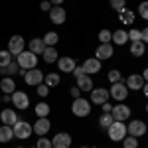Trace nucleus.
Masks as SVG:
<instances>
[{"label":"nucleus","instance_id":"52","mask_svg":"<svg viewBox=\"0 0 148 148\" xmlns=\"http://www.w3.org/2000/svg\"><path fill=\"white\" fill-rule=\"evenodd\" d=\"M81 148H89V146H81Z\"/></svg>","mask_w":148,"mask_h":148},{"label":"nucleus","instance_id":"12","mask_svg":"<svg viewBox=\"0 0 148 148\" xmlns=\"http://www.w3.org/2000/svg\"><path fill=\"white\" fill-rule=\"evenodd\" d=\"M49 20L53 24H63L65 20H67V12H65V8L63 6H51V10H49Z\"/></svg>","mask_w":148,"mask_h":148},{"label":"nucleus","instance_id":"16","mask_svg":"<svg viewBox=\"0 0 148 148\" xmlns=\"http://www.w3.org/2000/svg\"><path fill=\"white\" fill-rule=\"evenodd\" d=\"M125 85L128 87V89H132V91H138V89H142L144 79H142V75H140V73H132V75H128V77H126Z\"/></svg>","mask_w":148,"mask_h":148},{"label":"nucleus","instance_id":"23","mask_svg":"<svg viewBox=\"0 0 148 148\" xmlns=\"http://www.w3.org/2000/svg\"><path fill=\"white\" fill-rule=\"evenodd\" d=\"M126 42H128V32L126 30H116V32H113V44L125 46Z\"/></svg>","mask_w":148,"mask_h":148},{"label":"nucleus","instance_id":"22","mask_svg":"<svg viewBox=\"0 0 148 148\" xmlns=\"http://www.w3.org/2000/svg\"><path fill=\"white\" fill-rule=\"evenodd\" d=\"M42 59H44L46 63H56L57 59H59V53H57L56 47H46L44 53H42Z\"/></svg>","mask_w":148,"mask_h":148},{"label":"nucleus","instance_id":"32","mask_svg":"<svg viewBox=\"0 0 148 148\" xmlns=\"http://www.w3.org/2000/svg\"><path fill=\"white\" fill-rule=\"evenodd\" d=\"M113 123H114V119H113V114H111V113H103L101 119H99V125H101V128H109Z\"/></svg>","mask_w":148,"mask_h":148},{"label":"nucleus","instance_id":"30","mask_svg":"<svg viewBox=\"0 0 148 148\" xmlns=\"http://www.w3.org/2000/svg\"><path fill=\"white\" fill-rule=\"evenodd\" d=\"M12 53L8 51V49H0V69L2 67H6V65H10L12 63Z\"/></svg>","mask_w":148,"mask_h":148},{"label":"nucleus","instance_id":"36","mask_svg":"<svg viewBox=\"0 0 148 148\" xmlns=\"http://www.w3.org/2000/svg\"><path fill=\"white\" fill-rule=\"evenodd\" d=\"M107 77H109V81H111V83H119V81L123 79V75H121V71H119V69H111Z\"/></svg>","mask_w":148,"mask_h":148},{"label":"nucleus","instance_id":"1","mask_svg":"<svg viewBox=\"0 0 148 148\" xmlns=\"http://www.w3.org/2000/svg\"><path fill=\"white\" fill-rule=\"evenodd\" d=\"M16 63H18L22 69H34L36 65H38V56L32 53L30 49H28V51L24 49L22 53H18V56H16Z\"/></svg>","mask_w":148,"mask_h":148},{"label":"nucleus","instance_id":"13","mask_svg":"<svg viewBox=\"0 0 148 148\" xmlns=\"http://www.w3.org/2000/svg\"><path fill=\"white\" fill-rule=\"evenodd\" d=\"M109 97H111V93L107 89H103V87H99V89H93L91 91V99L89 101L95 103V105H103V103L109 101Z\"/></svg>","mask_w":148,"mask_h":148},{"label":"nucleus","instance_id":"3","mask_svg":"<svg viewBox=\"0 0 148 148\" xmlns=\"http://www.w3.org/2000/svg\"><path fill=\"white\" fill-rule=\"evenodd\" d=\"M71 113L75 114V116H87V114L91 113V101H87V99H73V105H71Z\"/></svg>","mask_w":148,"mask_h":148},{"label":"nucleus","instance_id":"28","mask_svg":"<svg viewBox=\"0 0 148 148\" xmlns=\"http://www.w3.org/2000/svg\"><path fill=\"white\" fill-rule=\"evenodd\" d=\"M20 69V65L16 63V59H12L10 65H6V67L0 69V75H6V77H10V75H16V71Z\"/></svg>","mask_w":148,"mask_h":148},{"label":"nucleus","instance_id":"41","mask_svg":"<svg viewBox=\"0 0 148 148\" xmlns=\"http://www.w3.org/2000/svg\"><path fill=\"white\" fill-rule=\"evenodd\" d=\"M47 93H49V87H47L46 83H40V85H38V95L44 99V97H47Z\"/></svg>","mask_w":148,"mask_h":148},{"label":"nucleus","instance_id":"42","mask_svg":"<svg viewBox=\"0 0 148 148\" xmlns=\"http://www.w3.org/2000/svg\"><path fill=\"white\" fill-rule=\"evenodd\" d=\"M36 148H53V146H51V140H47V138H40L38 144H36Z\"/></svg>","mask_w":148,"mask_h":148},{"label":"nucleus","instance_id":"15","mask_svg":"<svg viewBox=\"0 0 148 148\" xmlns=\"http://www.w3.org/2000/svg\"><path fill=\"white\" fill-rule=\"evenodd\" d=\"M83 69H85L87 75H95V73H99V71H101V59H97V57H89V59H85Z\"/></svg>","mask_w":148,"mask_h":148},{"label":"nucleus","instance_id":"53","mask_svg":"<svg viewBox=\"0 0 148 148\" xmlns=\"http://www.w3.org/2000/svg\"><path fill=\"white\" fill-rule=\"evenodd\" d=\"M16 148H24V146H16Z\"/></svg>","mask_w":148,"mask_h":148},{"label":"nucleus","instance_id":"6","mask_svg":"<svg viewBox=\"0 0 148 148\" xmlns=\"http://www.w3.org/2000/svg\"><path fill=\"white\" fill-rule=\"evenodd\" d=\"M44 73L40 71L38 67H34V69H28L26 71V75H24V81H26V85H32V87H38L40 83H44Z\"/></svg>","mask_w":148,"mask_h":148},{"label":"nucleus","instance_id":"49","mask_svg":"<svg viewBox=\"0 0 148 148\" xmlns=\"http://www.w3.org/2000/svg\"><path fill=\"white\" fill-rule=\"evenodd\" d=\"M142 79H144V83H148V67L142 71Z\"/></svg>","mask_w":148,"mask_h":148},{"label":"nucleus","instance_id":"25","mask_svg":"<svg viewBox=\"0 0 148 148\" xmlns=\"http://www.w3.org/2000/svg\"><path fill=\"white\" fill-rule=\"evenodd\" d=\"M119 18H121V22H123V24H132V22H134V12L125 6L123 10H119Z\"/></svg>","mask_w":148,"mask_h":148},{"label":"nucleus","instance_id":"21","mask_svg":"<svg viewBox=\"0 0 148 148\" xmlns=\"http://www.w3.org/2000/svg\"><path fill=\"white\" fill-rule=\"evenodd\" d=\"M0 91L12 95V93L16 91V83H14V79H12V77H2V81H0Z\"/></svg>","mask_w":148,"mask_h":148},{"label":"nucleus","instance_id":"18","mask_svg":"<svg viewBox=\"0 0 148 148\" xmlns=\"http://www.w3.org/2000/svg\"><path fill=\"white\" fill-rule=\"evenodd\" d=\"M75 59L73 57H59L57 59V67H59V71H63V73H71L73 69H75Z\"/></svg>","mask_w":148,"mask_h":148},{"label":"nucleus","instance_id":"35","mask_svg":"<svg viewBox=\"0 0 148 148\" xmlns=\"http://www.w3.org/2000/svg\"><path fill=\"white\" fill-rule=\"evenodd\" d=\"M99 42H101V44H111V42H113V34H111L109 30H101V32H99Z\"/></svg>","mask_w":148,"mask_h":148},{"label":"nucleus","instance_id":"7","mask_svg":"<svg viewBox=\"0 0 148 148\" xmlns=\"http://www.w3.org/2000/svg\"><path fill=\"white\" fill-rule=\"evenodd\" d=\"M111 97H113L114 101H125L126 97H128V87H126L123 81H119V83H113L111 85Z\"/></svg>","mask_w":148,"mask_h":148},{"label":"nucleus","instance_id":"19","mask_svg":"<svg viewBox=\"0 0 148 148\" xmlns=\"http://www.w3.org/2000/svg\"><path fill=\"white\" fill-rule=\"evenodd\" d=\"M0 121H2L4 125H8V126H14L20 119L16 116V111H12V109H4V111L0 113Z\"/></svg>","mask_w":148,"mask_h":148},{"label":"nucleus","instance_id":"9","mask_svg":"<svg viewBox=\"0 0 148 148\" xmlns=\"http://www.w3.org/2000/svg\"><path fill=\"white\" fill-rule=\"evenodd\" d=\"M12 105L16 107V109H20V111H24V109H28L30 107V99H28V95L24 91H16L12 93Z\"/></svg>","mask_w":148,"mask_h":148},{"label":"nucleus","instance_id":"38","mask_svg":"<svg viewBox=\"0 0 148 148\" xmlns=\"http://www.w3.org/2000/svg\"><path fill=\"white\" fill-rule=\"evenodd\" d=\"M109 4H111V8H113V10H123V8H125L126 6V0H109Z\"/></svg>","mask_w":148,"mask_h":148},{"label":"nucleus","instance_id":"17","mask_svg":"<svg viewBox=\"0 0 148 148\" xmlns=\"http://www.w3.org/2000/svg\"><path fill=\"white\" fill-rule=\"evenodd\" d=\"M113 53H114V47L111 44H101V46L97 47V51H95V57L103 61V59H111Z\"/></svg>","mask_w":148,"mask_h":148},{"label":"nucleus","instance_id":"46","mask_svg":"<svg viewBox=\"0 0 148 148\" xmlns=\"http://www.w3.org/2000/svg\"><path fill=\"white\" fill-rule=\"evenodd\" d=\"M111 109H113V107H111V103H109V101L103 103V113H111Z\"/></svg>","mask_w":148,"mask_h":148},{"label":"nucleus","instance_id":"54","mask_svg":"<svg viewBox=\"0 0 148 148\" xmlns=\"http://www.w3.org/2000/svg\"><path fill=\"white\" fill-rule=\"evenodd\" d=\"M0 103H2V99H0Z\"/></svg>","mask_w":148,"mask_h":148},{"label":"nucleus","instance_id":"20","mask_svg":"<svg viewBox=\"0 0 148 148\" xmlns=\"http://www.w3.org/2000/svg\"><path fill=\"white\" fill-rule=\"evenodd\" d=\"M28 46H30V51L36 53V56H42V53H44V49H46V44H44V40H42V38H34Z\"/></svg>","mask_w":148,"mask_h":148},{"label":"nucleus","instance_id":"27","mask_svg":"<svg viewBox=\"0 0 148 148\" xmlns=\"http://www.w3.org/2000/svg\"><path fill=\"white\" fill-rule=\"evenodd\" d=\"M77 87H79L81 91H93V81L89 75H85V77H81V79H77Z\"/></svg>","mask_w":148,"mask_h":148},{"label":"nucleus","instance_id":"51","mask_svg":"<svg viewBox=\"0 0 148 148\" xmlns=\"http://www.w3.org/2000/svg\"><path fill=\"white\" fill-rule=\"evenodd\" d=\"M146 113H148V105H146Z\"/></svg>","mask_w":148,"mask_h":148},{"label":"nucleus","instance_id":"55","mask_svg":"<svg viewBox=\"0 0 148 148\" xmlns=\"http://www.w3.org/2000/svg\"><path fill=\"white\" fill-rule=\"evenodd\" d=\"M32 148H36V146H32Z\"/></svg>","mask_w":148,"mask_h":148},{"label":"nucleus","instance_id":"50","mask_svg":"<svg viewBox=\"0 0 148 148\" xmlns=\"http://www.w3.org/2000/svg\"><path fill=\"white\" fill-rule=\"evenodd\" d=\"M142 91H144V95H146V99H148V83H144V85H142Z\"/></svg>","mask_w":148,"mask_h":148},{"label":"nucleus","instance_id":"47","mask_svg":"<svg viewBox=\"0 0 148 148\" xmlns=\"http://www.w3.org/2000/svg\"><path fill=\"white\" fill-rule=\"evenodd\" d=\"M2 103H12V95L4 93V97H2Z\"/></svg>","mask_w":148,"mask_h":148},{"label":"nucleus","instance_id":"5","mask_svg":"<svg viewBox=\"0 0 148 148\" xmlns=\"http://www.w3.org/2000/svg\"><path fill=\"white\" fill-rule=\"evenodd\" d=\"M146 130H148V126L144 121H130L128 126H126V134H130V136H134V138L144 136Z\"/></svg>","mask_w":148,"mask_h":148},{"label":"nucleus","instance_id":"14","mask_svg":"<svg viewBox=\"0 0 148 148\" xmlns=\"http://www.w3.org/2000/svg\"><path fill=\"white\" fill-rule=\"evenodd\" d=\"M51 146L53 148H69L71 146V136L67 132H57L53 140H51Z\"/></svg>","mask_w":148,"mask_h":148},{"label":"nucleus","instance_id":"31","mask_svg":"<svg viewBox=\"0 0 148 148\" xmlns=\"http://www.w3.org/2000/svg\"><path fill=\"white\" fill-rule=\"evenodd\" d=\"M59 81H61V77H59L57 73H47L46 77H44V83H46L47 87H57Z\"/></svg>","mask_w":148,"mask_h":148},{"label":"nucleus","instance_id":"8","mask_svg":"<svg viewBox=\"0 0 148 148\" xmlns=\"http://www.w3.org/2000/svg\"><path fill=\"white\" fill-rule=\"evenodd\" d=\"M49 128H51V123H49L47 116H40L34 123V126H32V130H34L38 136H46L47 132H49Z\"/></svg>","mask_w":148,"mask_h":148},{"label":"nucleus","instance_id":"44","mask_svg":"<svg viewBox=\"0 0 148 148\" xmlns=\"http://www.w3.org/2000/svg\"><path fill=\"white\" fill-rule=\"evenodd\" d=\"M40 8H42L44 12H49L51 10V2H49V0H44V2L40 4Z\"/></svg>","mask_w":148,"mask_h":148},{"label":"nucleus","instance_id":"40","mask_svg":"<svg viewBox=\"0 0 148 148\" xmlns=\"http://www.w3.org/2000/svg\"><path fill=\"white\" fill-rule=\"evenodd\" d=\"M71 73H73V77H75V79H81V77H85V75H87V73H85V69H83V65H75V69H73Z\"/></svg>","mask_w":148,"mask_h":148},{"label":"nucleus","instance_id":"33","mask_svg":"<svg viewBox=\"0 0 148 148\" xmlns=\"http://www.w3.org/2000/svg\"><path fill=\"white\" fill-rule=\"evenodd\" d=\"M36 114H38V119H40V116H47V114H49V105H47V103H38V105H36Z\"/></svg>","mask_w":148,"mask_h":148},{"label":"nucleus","instance_id":"45","mask_svg":"<svg viewBox=\"0 0 148 148\" xmlns=\"http://www.w3.org/2000/svg\"><path fill=\"white\" fill-rule=\"evenodd\" d=\"M140 32H142V42H144V44H148V26H146V28H142Z\"/></svg>","mask_w":148,"mask_h":148},{"label":"nucleus","instance_id":"39","mask_svg":"<svg viewBox=\"0 0 148 148\" xmlns=\"http://www.w3.org/2000/svg\"><path fill=\"white\" fill-rule=\"evenodd\" d=\"M138 14H140L144 20H148V2H140V4H138Z\"/></svg>","mask_w":148,"mask_h":148},{"label":"nucleus","instance_id":"48","mask_svg":"<svg viewBox=\"0 0 148 148\" xmlns=\"http://www.w3.org/2000/svg\"><path fill=\"white\" fill-rule=\"evenodd\" d=\"M51 2V6H61L63 4V0H49Z\"/></svg>","mask_w":148,"mask_h":148},{"label":"nucleus","instance_id":"43","mask_svg":"<svg viewBox=\"0 0 148 148\" xmlns=\"http://www.w3.org/2000/svg\"><path fill=\"white\" fill-rule=\"evenodd\" d=\"M81 93H83V91H81L77 85H75V87H71V97H73V99H79V97H81Z\"/></svg>","mask_w":148,"mask_h":148},{"label":"nucleus","instance_id":"26","mask_svg":"<svg viewBox=\"0 0 148 148\" xmlns=\"http://www.w3.org/2000/svg\"><path fill=\"white\" fill-rule=\"evenodd\" d=\"M144 51H146L144 42H132V44H130V53H132L134 57H142Z\"/></svg>","mask_w":148,"mask_h":148},{"label":"nucleus","instance_id":"29","mask_svg":"<svg viewBox=\"0 0 148 148\" xmlns=\"http://www.w3.org/2000/svg\"><path fill=\"white\" fill-rule=\"evenodd\" d=\"M42 40H44V44H46V47H53V46L57 44V42H59V36H57L56 32H47V34L44 36Z\"/></svg>","mask_w":148,"mask_h":148},{"label":"nucleus","instance_id":"24","mask_svg":"<svg viewBox=\"0 0 148 148\" xmlns=\"http://www.w3.org/2000/svg\"><path fill=\"white\" fill-rule=\"evenodd\" d=\"M12 138H14V130H12V126L2 125V126H0V142H2V144H4V142H10Z\"/></svg>","mask_w":148,"mask_h":148},{"label":"nucleus","instance_id":"2","mask_svg":"<svg viewBox=\"0 0 148 148\" xmlns=\"http://www.w3.org/2000/svg\"><path fill=\"white\" fill-rule=\"evenodd\" d=\"M107 132H109V138H111L113 142H121V140L126 136V125L121 123V121H114L113 125L107 128Z\"/></svg>","mask_w":148,"mask_h":148},{"label":"nucleus","instance_id":"34","mask_svg":"<svg viewBox=\"0 0 148 148\" xmlns=\"http://www.w3.org/2000/svg\"><path fill=\"white\" fill-rule=\"evenodd\" d=\"M123 148H138V138H134V136H125L123 138Z\"/></svg>","mask_w":148,"mask_h":148},{"label":"nucleus","instance_id":"10","mask_svg":"<svg viewBox=\"0 0 148 148\" xmlns=\"http://www.w3.org/2000/svg\"><path fill=\"white\" fill-rule=\"evenodd\" d=\"M24 46H26V42H24L22 36H12L10 40H8V51H10L12 56L22 53V51H24Z\"/></svg>","mask_w":148,"mask_h":148},{"label":"nucleus","instance_id":"11","mask_svg":"<svg viewBox=\"0 0 148 148\" xmlns=\"http://www.w3.org/2000/svg\"><path fill=\"white\" fill-rule=\"evenodd\" d=\"M111 114H113L114 121H121V123H125L130 119V109L126 107V105H114L113 109H111Z\"/></svg>","mask_w":148,"mask_h":148},{"label":"nucleus","instance_id":"37","mask_svg":"<svg viewBox=\"0 0 148 148\" xmlns=\"http://www.w3.org/2000/svg\"><path fill=\"white\" fill-rule=\"evenodd\" d=\"M128 42H142V32L140 30H130L128 32Z\"/></svg>","mask_w":148,"mask_h":148},{"label":"nucleus","instance_id":"4","mask_svg":"<svg viewBox=\"0 0 148 148\" xmlns=\"http://www.w3.org/2000/svg\"><path fill=\"white\" fill-rule=\"evenodd\" d=\"M12 130H14V136L20 138V140H26V138L32 136V125L30 123H26V121H18L16 125L12 126Z\"/></svg>","mask_w":148,"mask_h":148}]
</instances>
